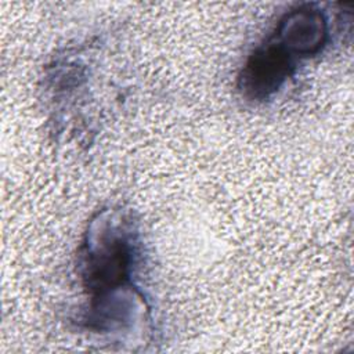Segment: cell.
<instances>
[{
  "instance_id": "obj_1",
  "label": "cell",
  "mask_w": 354,
  "mask_h": 354,
  "mask_svg": "<svg viewBox=\"0 0 354 354\" xmlns=\"http://www.w3.org/2000/svg\"><path fill=\"white\" fill-rule=\"evenodd\" d=\"M292 57L275 37L259 47L249 58L241 76V87L245 94L264 98L278 90L289 76Z\"/></svg>"
},
{
  "instance_id": "obj_2",
  "label": "cell",
  "mask_w": 354,
  "mask_h": 354,
  "mask_svg": "<svg viewBox=\"0 0 354 354\" xmlns=\"http://www.w3.org/2000/svg\"><path fill=\"white\" fill-rule=\"evenodd\" d=\"M105 243H91L88 246L86 266L88 286L98 295L119 285L129 272L130 246L124 238H104Z\"/></svg>"
}]
</instances>
